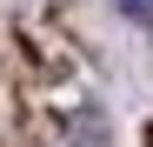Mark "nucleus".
<instances>
[{
    "instance_id": "f257e3e1",
    "label": "nucleus",
    "mask_w": 153,
    "mask_h": 147,
    "mask_svg": "<svg viewBox=\"0 0 153 147\" xmlns=\"http://www.w3.org/2000/svg\"><path fill=\"white\" fill-rule=\"evenodd\" d=\"M73 147H107V120L93 107H80V120H73Z\"/></svg>"
},
{
    "instance_id": "f03ea898",
    "label": "nucleus",
    "mask_w": 153,
    "mask_h": 147,
    "mask_svg": "<svg viewBox=\"0 0 153 147\" xmlns=\"http://www.w3.org/2000/svg\"><path fill=\"white\" fill-rule=\"evenodd\" d=\"M120 14L126 20H153V0H120Z\"/></svg>"
}]
</instances>
